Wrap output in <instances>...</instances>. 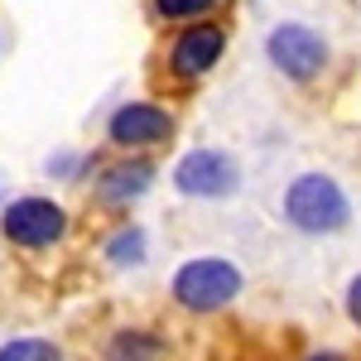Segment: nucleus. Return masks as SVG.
<instances>
[{
    "label": "nucleus",
    "instance_id": "1a4fd4ad",
    "mask_svg": "<svg viewBox=\"0 0 361 361\" xmlns=\"http://www.w3.org/2000/svg\"><path fill=\"white\" fill-rule=\"evenodd\" d=\"M0 361H63V352L44 337H15L0 347Z\"/></svg>",
    "mask_w": 361,
    "mask_h": 361
},
{
    "label": "nucleus",
    "instance_id": "f03ea898",
    "mask_svg": "<svg viewBox=\"0 0 361 361\" xmlns=\"http://www.w3.org/2000/svg\"><path fill=\"white\" fill-rule=\"evenodd\" d=\"M241 294V270L226 260H188L173 275V299L193 313H212V308L231 304Z\"/></svg>",
    "mask_w": 361,
    "mask_h": 361
},
{
    "label": "nucleus",
    "instance_id": "f8f14e48",
    "mask_svg": "<svg viewBox=\"0 0 361 361\" xmlns=\"http://www.w3.org/2000/svg\"><path fill=\"white\" fill-rule=\"evenodd\" d=\"M212 0H154V10L164 15V20H183V15H202Z\"/></svg>",
    "mask_w": 361,
    "mask_h": 361
},
{
    "label": "nucleus",
    "instance_id": "9d476101",
    "mask_svg": "<svg viewBox=\"0 0 361 361\" xmlns=\"http://www.w3.org/2000/svg\"><path fill=\"white\" fill-rule=\"evenodd\" d=\"M159 357V342L145 333H116L111 342V361H154Z\"/></svg>",
    "mask_w": 361,
    "mask_h": 361
},
{
    "label": "nucleus",
    "instance_id": "0eeeda50",
    "mask_svg": "<svg viewBox=\"0 0 361 361\" xmlns=\"http://www.w3.org/2000/svg\"><path fill=\"white\" fill-rule=\"evenodd\" d=\"M222 29L217 25H193L178 34V44H173V73H183V78H197V73H207L217 58H222Z\"/></svg>",
    "mask_w": 361,
    "mask_h": 361
},
{
    "label": "nucleus",
    "instance_id": "9b49d317",
    "mask_svg": "<svg viewBox=\"0 0 361 361\" xmlns=\"http://www.w3.org/2000/svg\"><path fill=\"white\" fill-rule=\"evenodd\" d=\"M106 255H111V265H135V260H145V231L140 226H126L111 246H106Z\"/></svg>",
    "mask_w": 361,
    "mask_h": 361
},
{
    "label": "nucleus",
    "instance_id": "ddd939ff",
    "mask_svg": "<svg viewBox=\"0 0 361 361\" xmlns=\"http://www.w3.org/2000/svg\"><path fill=\"white\" fill-rule=\"evenodd\" d=\"M347 313H352V323L361 328V275L352 279V289H347Z\"/></svg>",
    "mask_w": 361,
    "mask_h": 361
},
{
    "label": "nucleus",
    "instance_id": "6e6552de",
    "mask_svg": "<svg viewBox=\"0 0 361 361\" xmlns=\"http://www.w3.org/2000/svg\"><path fill=\"white\" fill-rule=\"evenodd\" d=\"M149 178H154V169L145 164V159L116 164V169H106V178H102V197H106V202H130V197H140L149 188Z\"/></svg>",
    "mask_w": 361,
    "mask_h": 361
},
{
    "label": "nucleus",
    "instance_id": "7ed1b4c3",
    "mask_svg": "<svg viewBox=\"0 0 361 361\" xmlns=\"http://www.w3.org/2000/svg\"><path fill=\"white\" fill-rule=\"evenodd\" d=\"M0 231L15 246H54L58 236L68 231V212L49 202V197H15L0 212Z\"/></svg>",
    "mask_w": 361,
    "mask_h": 361
},
{
    "label": "nucleus",
    "instance_id": "423d86ee",
    "mask_svg": "<svg viewBox=\"0 0 361 361\" xmlns=\"http://www.w3.org/2000/svg\"><path fill=\"white\" fill-rule=\"evenodd\" d=\"M169 130H173V116L159 111V106H149V102H126V106L111 116V126H106L111 145H121V149L159 145V140H169Z\"/></svg>",
    "mask_w": 361,
    "mask_h": 361
},
{
    "label": "nucleus",
    "instance_id": "39448f33",
    "mask_svg": "<svg viewBox=\"0 0 361 361\" xmlns=\"http://www.w3.org/2000/svg\"><path fill=\"white\" fill-rule=\"evenodd\" d=\"M265 49H270V63H275L279 73H289V78H313L328 63V44L308 25H279L265 39Z\"/></svg>",
    "mask_w": 361,
    "mask_h": 361
},
{
    "label": "nucleus",
    "instance_id": "f257e3e1",
    "mask_svg": "<svg viewBox=\"0 0 361 361\" xmlns=\"http://www.w3.org/2000/svg\"><path fill=\"white\" fill-rule=\"evenodd\" d=\"M284 217L299 231H337V226H347L352 207H347V193L328 173H304L284 193Z\"/></svg>",
    "mask_w": 361,
    "mask_h": 361
},
{
    "label": "nucleus",
    "instance_id": "4468645a",
    "mask_svg": "<svg viewBox=\"0 0 361 361\" xmlns=\"http://www.w3.org/2000/svg\"><path fill=\"white\" fill-rule=\"evenodd\" d=\"M0 193H5V173H0Z\"/></svg>",
    "mask_w": 361,
    "mask_h": 361
},
{
    "label": "nucleus",
    "instance_id": "20e7f679",
    "mask_svg": "<svg viewBox=\"0 0 361 361\" xmlns=\"http://www.w3.org/2000/svg\"><path fill=\"white\" fill-rule=\"evenodd\" d=\"M236 178H241L236 159H226L222 149H193L173 169L178 193H188V197H226V193H236Z\"/></svg>",
    "mask_w": 361,
    "mask_h": 361
}]
</instances>
